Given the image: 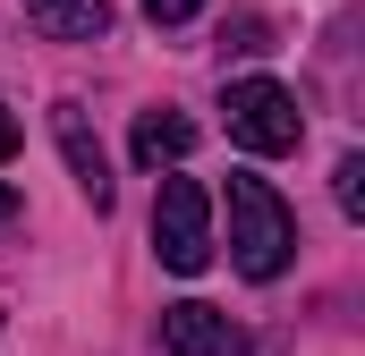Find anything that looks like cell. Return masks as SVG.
Wrapping results in <instances>:
<instances>
[{"instance_id": "cell-1", "label": "cell", "mask_w": 365, "mask_h": 356, "mask_svg": "<svg viewBox=\"0 0 365 356\" xmlns=\"http://www.w3.org/2000/svg\"><path fill=\"white\" fill-rule=\"evenodd\" d=\"M221 204H230V263L247 280H280L289 255H297V212L280 204V187L255 170H230Z\"/></svg>"}, {"instance_id": "cell-2", "label": "cell", "mask_w": 365, "mask_h": 356, "mask_svg": "<svg viewBox=\"0 0 365 356\" xmlns=\"http://www.w3.org/2000/svg\"><path fill=\"white\" fill-rule=\"evenodd\" d=\"M153 255L170 271H204L212 263V195L195 178H162L153 187Z\"/></svg>"}, {"instance_id": "cell-3", "label": "cell", "mask_w": 365, "mask_h": 356, "mask_svg": "<svg viewBox=\"0 0 365 356\" xmlns=\"http://www.w3.org/2000/svg\"><path fill=\"white\" fill-rule=\"evenodd\" d=\"M221 110H230V136H238L247 153H297V136H306V110H297V93L272 85V77H238Z\"/></svg>"}, {"instance_id": "cell-4", "label": "cell", "mask_w": 365, "mask_h": 356, "mask_svg": "<svg viewBox=\"0 0 365 356\" xmlns=\"http://www.w3.org/2000/svg\"><path fill=\"white\" fill-rule=\"evenodd\" d=\"M162 356H247V331L221 305L179 297V305H162Z\"/></svg>"}, {"instance_id": "cell-5", "label": "cell", "mask_w": 365, "mask_h": 356, "mask_svg": "<svg viewBox=\"0 0 365 356\" xmlns=\"http://www.w3.org/2000/svg\"><path fill=\"white\" fill-rule=\"evenodd\" d=\"M51 136H60V153H68L77 195H86L93 212H110V153H102V136L86 127V110H77V102H51Z\"/></svg>"}, {"instance_id": "cell-6", "label": "cell", "mask_w": 365, "mask_h": 356, "mask_svg": "<svg viewBox=\"0 0 365 356\" xmlns=\"http://www.w3.org/2000/svg\"><path fill=\"white\" fill-rule=\"evenodd\" d=\"M128 153H136V170H170V162H187L195 153V119L187 110H136V136H128Z\"/></svg>"}, {"instance_id": "cell-7", "label": "cell", "mask_w": 365, "mask_h": 356, "mask_svg": "<svg viewBox=\"0 0 365 356\" xmlns=\"http://www.w3.org/2000/svg\"><path fill=\"white\" fill-rule=\"evenodd\" d=\"M26 17L51 43H102L110 34V0H26Z\"/></svg>"}, {"instance_id": "cell-8", "label": "cell", "mask_w": 365, "mask_h": 356, "mask_svg": "<svg viewBox=\"0 0 365 356\" xmlns=\"http://www.w3.org/2000/svg\"><path fill=\"white\" fill-rule=\"evenodd\" d=\"M331 195H340V212L365 221V153H340V170H331Z\"/></svg>"}, {"instance_id": "cell-9", "label": "cell", "mask_w": 365, "mask_h": 356, "mask_svg": "<svg viewBox=\"0 0 365 356\" xmlns=\"http://www.w3.org/2000/svg\"><path fill=\"white\" fill-rule=\"evenodd\" d=\"M221 51H272V26L264 17H230L221 26Z\"/></svg>"}, {"instance_id": "cell-10", "label": "cell", "mask_w": 365, "mask_h": 356, "mask_svg": "<svg viewBox=\"0 0 365 356\" xmlns=\"http://www.w3.org/2000/svg\"><path fill=\"white\" fill-rule=\"evenodd\" d=\"M195 9H204V0H145V17H153V26H187Z\"/></svg>"}, {"instance_id": "cell-11", "label": "cell", "mask_w": 365, "mask_h": 356, "mask_svg": "<svg viewBox=\"0 0 365 356\" xmlns=\"http://www.w3.org/2000/svg\"><path fill=\"white\" fill-rule=\"evenodd\" d=\"M0 162H17V119H9V102H0Z\"/></svg>"}, {"instance_id": "cell-12", "label": "cell", "mask_w": 365, "mask_h": 356, "mask_svg": "<svg viewBox=\"0 0 365 356\" xmlns=\"http://www.w3.org/2000/svg\"><path fill=\"white\" fill-rule=\"evenodd\" d=\"M0 221H17V187L9 178H0Z\"/></svg>"}]
</instances>
